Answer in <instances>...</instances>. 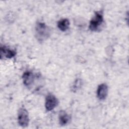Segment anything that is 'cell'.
Listing matches in <instances>:
<instances>
[{
  "label": "cell",
  "instance_id": "cell-8",
  "mask_svg": "<svg viewBox=\"0 0 129 129\" xmlns=\"http://www.w3.org/2000/svg\"><path fill=\"white\" fill-rule=\"evenodd\" d=\"M70 116L64 110L60 111L58 115L59 124L61 125H65L70 120Z\"/></svg>",
  "mask_w": 129,
  "mask_h": 129
},
{
  "label": "cell",
  "instance_id": "cell-10",
  "mask_svg": "<svg viewBox=\"0 0 129 129\" xmlns=\"http://www.w3.org/2000/svg\"><path fill=\"white\" fill-rule=\"evenodd\" d=\"M82 85V80L80 79H76L72 86V91L75 92H76L78 89H80Z\"/></svg>",
  "mask_w": 129,
  "mask_h": 129
},
{
  "label": "cell",
  "instance_id": "cell-7",
  "mask_svg": "<svg viewBox=\"0 0 129 129\" xmlns=\"http://www.w3.org/2000/svg\"><path fill=\"white\" fill-rule=\"evenodd\" d=\"M0 53L1 59L3 57L7 58H11L16 55V52L5 46H1L0 48Z\"/></svg>",
  "mask_w": 129,
  "mask_h": 129
},
{
  "label": "cell",
  "instance_id": "cell-6",
  "mask_svg": "<svg viewBox=\"0 0 129 129\" xmlns=\"http://www.w3.org/2000/svg\"><path fill=\"white\" fill-rule=\"evenodd\" d=\"M108 94L107 85L103 83L99 85L97 90V96L99 100H103L106 99Z\"/></svg>",
  "mask_w": 129,
  "mask_h": 129
},
{
  "label": "cell",
  "instance_id": "cell-4",
  "mask_svg": "<svg viewBox=\"0 0 129 129\" xmlns=\"http://www.w3.org/2000/svg\"><path fill=\"white\" fill-rule=\"evenodd\" d=\"M58 103L57 98L52 94H48L45 98V107L47 111H51L56 107Z\"/></svg>",
  "mask_w": 129,
  "mask_h": 129
},
{
  "label": "cell",
  "instance_id": "cell-2",
  "mask_svg": "<svg viewBox=\"0 0 129 129\" xmlns=\"http://www.w3.org/2000/svg\"><path fill=\"white\" fill-rule=\"evenodd\" d=\"M103 14L102 11H97L91 19L89 23V29L92 31H97L100 28L103 22Z\"/></svg>",
  "mask_w": 129,
  "mask_h": 129
},
{
  "label": "cell",
  "instance_id": "cell-5",
  "mask_svg": "<svg viewBox=\"0 0 129 129\" xmlns=\"http://www.w3.org/2000/svg\"><path fill=\"white\" fill-rule=\"evenodd\" d=\"M22 79L24 84L26 86L29 87L33 84L35 80V76L32 72L27 71L24 73L22 76Z\"/></svg>",
  "mask_w": 129,
  "mask_h": 129
},
{
  "label": "cell",
  "instance_id": "cell-3",
  "mask_svg": "<svg viewBox=\"0 0 129 129\" xmlns=\"http://www.w3.org/2000/svg\"><path fill=\"white\" fill-rule=\"evenodd\" d=\"M18 120L19 125L22 127H26L29 124V114L27 110L23 107L19 109L18 112Z\"/></svg>",
  "mask_w": 129,
  "mask_h": 129
},
{
  "label": "cell",
  "instance_id": "cell-9",
  "mask_svg": "<svg viewBox=\"0 0 129 129\" xmlns=\"http://www.w3.org/2000/svg\"><path fill=\"white\" fill-rule=\"evenodd\" d=\"M70 21L68 19L64 18L60 20L57 22V27L61 31H66L69 28Z\"/></svg>",
  "mask_w": 129,
  "mask_h": 129
},
{
  "label": "cell",
  "instance_id": "cell-1",
  "mask_svg": "<svg viewBox=\"0 0 129 129\" xmlns=\"http://www.w3.org/2000/svg\"><path fill=\"white\" fill-rule=\"evenodd\" d=\"M35 36L36 39L40 42L46 40L51 34L50 28L44 23L38 22L35 28Z\"/></svg>",
  "mask_w": 129,
  "mask_h": 129
}]
</instances>
